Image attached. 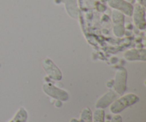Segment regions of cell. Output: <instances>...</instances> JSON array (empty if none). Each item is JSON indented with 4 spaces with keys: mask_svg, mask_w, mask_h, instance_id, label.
Masks as SVG:
<instances>
[{
    "mask_svg": "<svg viewBox=\"0 0 146 122\" xmlns=\"http://www.w3.org/2000/svg\"><path fill=\"white\" fill-rule=\"evenodd\" d=\"M111 122H122V117L119 114H115L112 117Z\"/></svg>",
    "mask_w": 146,
    "mask_h": 122,
    "instance_id": "14",
    "label": "cell"
},
{
    "mask_svg": "<svg viewBox=\"0 0 146 122\" xmlns=\"http://www.w3.org/2000/svg\"><path fill=\"white\" fill-rule=\"evenodd\" d=\"M138 4H139L140 5L143 6V7H145V1L146 0H136Z\"/></svg>",
    "mask_w": 146,
    "mask_h": 122,
    "instance_id": "15",
    "label": "cell"
},
{
    "mask_svg": "<svg viewBox=\"0 0 146 122\" xmlns=\"http://www.w3.org/2000/svg\"><path fill=\"white\" fill-rule=\"evenodd\" d=\"M105 111L103 109H96L92 114V122H105Z\"/></svg>",
    "mask_w": 146,
    "mask_h": 122,
    "instance_id": "10",
    "label": "cell"
},
{
    "mask_svg": "<svg viewBox=\"0 0 146 122\" xmlns=\"http://www.w3.org/2000/svg\"><path fill=\"white\" fill-rule=\"evenodd\" d=\"M108 4L110 7L121 11L125 15L132 17L133 5L125 0H108Z\"/></svg>",
    "mask_w": 146,
    "mask_h": 122,
    "instance_id": "5",
    "label": "cell"
},
{
    "mask_svg": "<svg viewBox=\"0 0 146 122\" xmlns=\"http://www.w3.org/2000/svg\"><path fill=\"white\" fill-rule=\"evenodd\" d=\"M42 66L46 73L49 78L55 81H60L62 79V73L61 70L50 59L46 58L43 61Z\"/></svg>",
    "mask_w": 146,
    "mask_h": 122,
    "instance_id": "6",
    "label": "cell"
},
{
    "mask_svg": "<svg viewBox=\"0 0 146 122\" xmlns=\"http://www.w3.org/2000/svg\"><path fill=\"white\" fill-rule=\"evenodd\" d=\"M132 17L135 27L138 29H145L146 27L145 7L140 5L138 3L135 4V7H133Z\"/></svg>",
    "mask_w": 146,
    "mask_h": 122,
    "instance_id": "4",
    "label": "cell"
},
{
    "mask_svg": "<svg viewBox=\"0 0 146 122\" xmlns=\"http://www.w3.org/2000/svg\"><path fill=\"white\" fill-rule=\"evenodd\" d=\"M124 27L123 24H117L113 27V33L116 37H121L124 34Z\"/></svg>",
    "mask_w": 146,
    "mask_h": 122,
    "instance_id": "13",
    "label": "cell"
},
{
    "mask_svg": "<svg viewBox=\"0 0 146 122\" xmlns=\"http://www.w3.org/2000/svg\"><path fill=\"white\" fill-rule=\"evenodd\" d=\"M80 122H92V112L89 108L86 107L81 111Z\"/></svg>",
    "mask_w": 146,
    "mask_h": 122,
    "instance_id": "12",
    "label": "cell"
},
{
    "mask_svg": "<svg viewBox=\"0 0 146 122\" xmlns=\"http://www.w3.org/2000/svg\"><path fill=\"white\" fill-rule=\"evenodd\" d=\"M138 101H139V97L135 94L130 93V94H125L118 99H116L111 104L110 111L114 114H119L125 109L136 104Z\"/></svg>",
    "mask_w": 146,
    "mask_h": 122,
    "instance_id": "1",
    "label": "cell"
},
{
    "mask_svg": "<svg viewBox=\"0 0 146 122\" xmlns=\"http://www.w3.org/2000/svg\"><path fill=\"white\" fill-rule=\"evenodd\" d=\"M125 1H128V2H129V3H131V4H134V3H135V0H125Z\"/></svg>",
    "mask_w": 146,
    "mask_h": 122,
    "instance_id": "16",
    "label": "cell"
},
{
    "mask_svg": "<svg viewBox=\"0 0 146 122\" xmlns=\"http://www.w3.org/2000/svg\"><path fill=\"white\" fill-rule=\"evenodd\" d=\"M118 94L113 91H109L108 92L106 93L102 96L101 98L98 99L96 104V109H104L106 108L109 105H111L117 98Z\"/></svg>",
    "mask_w": 146,
    "mask_h": 122,
    "instance_id": "7",
    "label": "cell"
},
{
    "mask_svg": "<svg viewBox=\"0 0 146 122\" xmlns=\"http://www.w3.org/2000/svg\"><path fill=\"white\" fill-rule=\"evenodd\" d=\"M28 118V114L25 109L21 107L18 109L15 115L8 122H26Z\"/></svg>",
    "mask_w": 146,
    "mask_h": 122,
    "instance_id": "9",
    "label": "cell"
},
{
    "mask_svg": "<svg viewBox=\"0 0 146 122\" xmlns=\"http://www.w3.org/2000/svg\"><path fill=\"white\" fill-rule=\"evenodd\" d=\"M127 78L128 72L123 67H121L117 70L115 73V80H114V90L117 94L123 95L126 90Z\"/></svg>",
    "mask_w": 146,
    "mask_h": 122,
    "instance_id": "2",
    "label": "cell"
},
{
    "mask_svg": "<svg viewBox=\"0 0 146 122\" xmlns=\"http://www.w3.org/2000/svg\"><path fill=\"white\" fill-rule=\"evenodd\" d=\"M42 89L46 94L58 101H66L68 99V94L64 90L58 88L50 83L43 84Z\"/></svg>",
    "mask_w": 146,
    "mask_h": 122,
    "instance_id": "3",
    "label": "cell"
},
{
    "mask_svg": "<svg viewBox=\"0 0 146 122\" xmlns=\"http://www.w3.org/2000/svg\"><path fill=\"white\" fill-rule=\"evenodd\" d=\"M124 58L128 61H143L146 60L145 49H129L123 54Z\"/></svg>",
    "mask_w": 146,
    "mask_h": 122,
    "instance_id": "8",
    "label": "cell"
},
{
    "mask_svg": "<svg viewBox=\"0 0 146 122\" xmlns=\"http://www.w3.org/2000/svg\"><path fill=\"white\" fill-rule=\"evenodd\" d=\"M112 20L115 25L124 24V15L121 11L113 10L112 11Z\"/></svg>",
    "mask_w": 146,
    "mask_h": 122,
    "instance_id": "11",
    "label": "cell"
}]
</instances>
